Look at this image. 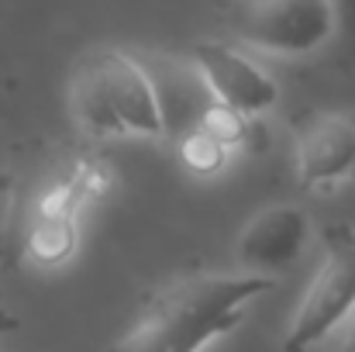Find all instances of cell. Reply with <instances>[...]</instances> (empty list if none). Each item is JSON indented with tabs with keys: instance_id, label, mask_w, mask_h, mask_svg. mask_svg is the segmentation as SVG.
<instances>
[{
	"instance_id": "6da1fadb",
	"label": "cell",
	"mask_w": 355,
	"mask_h": 352,
	"mask_svg": "<svg viewBox=\"0 0 355 352\" xmlns=\"http://www.w3.org/2000/svg\"><path fill=\"white\" fill-rule=\"evenodd\" d=\"M272 290V276L248 269H204L166 283L148 297L114 352H200L232 332L245 308Z\"/></svg>"
},
{
	"instance_id": "7a4b0ae2",
	"label": "cell",
	"mask_w": 355,
	"mask_h": 352,
	"mask_svg": "<svg viewBox=\"0 0 355 352\" xmlns=\"http://www.w3.org/2000/svg\"><path fill=\"white\" fill-rule=\"evenodd\" d=\"M69 115L80 131L94 138L166 135L145 62L121 49H94L76 62L69 80Z\"/></svg>"
},
{
	"instance_id": "3957f363",
	"label": "cell",
	"mask_w": 355,
	"mask_h": 352,
	"mask_svg": "<svg viewBox=\"0 0 355 352\" xmlns=\"http://www.w3.org/2000/svg\"><path fill=\"white\" fill-rule=\"evenodd\" d=\"M225 24L232 38L266 56L300 59L324 49L338 28L335 0H228Z\"/></svg>"
},
{
	"instance_id": "277c9868",
	"label": "cell",
	"mask_w": 355,
	"mask_h": 352,
	"mask_svg": "<svg viewBox=\"0 0 355 352\" xmlns=\"http://www.w3.org/2000/svg\"><path fill=\"white\" fill-rule=\"evenodd\" d=\"M355 311V232L335 225L324 242V259L307 283L300 308L283 335V352H307L345 325Z\"/></svg>"
},
{
	"instance_id": "5b68a950",
	"label": "cell",
	"mask_w": 355,
	"mask_h": 352,
	"mask_svg": "<svg viewBox=\"0 0 355 352\" xmlns=\"http://www.w3.org/2000/svg\"><path fill=\"white\" fill-rule=\"evenodd\" d=\"M190 62L207 83L214 104L228 108L241 117H255L269 111L279 97L272 76L232 42H197L190 49Z\"/></svg>"
},
{
	"instance_id": "8992f818",
	"label": "cell",
	"mask_w": 355,
	"mask_h": 352,
	"mask_svg": "<svg viewBox=\"0 0 355 352\" xmlns=\"http://www.w3.org/2000/svg\"><path fill=\"white\" fill-rule=\"evenodd\" d=\"M297 180L307 190H324L355 173V115L314 111L293 135Z\"/></svg>"
},
{
	"instance_id": "52a82bcc",
	"label": "cell",
	"mask_w": 355,
	"mask_h": 352,
	"mask_svg": "<svg viewBox=\"0 0 355 352\" xmlns=\"http://www.w3.org/2000/svg\"><path fill=\"white\" fill-rule=\"evenodd\" d=\"M311 242V218L297 204H272L248 218L235 238V255L248 273H283L290 269Z\"/></svg>"
},
{
	"instance_id": "ba28073f",
	"label": "cell",
	"mask_w": 355,
	"mask_h": 352,
	"mask_svg": "<svg viewBox=\"0 0 355 352\" xmlns=\"http://www.w3.org/2000/svg\"><path fill=\"white\" fill-rule=\"evenodd\" d=\"M148 69V66H145ZM155 83V97H159V111L166 135H187L200 124V117L207 115V108L214 104L207 83L200 80V73L193 69V62H176V59H159V73H152Z\"/></svg>"
},
{
	"instance_id": "9c48e42d",
	"label": "cell",
	"mask_w": 355,
	"mask_h": 352,
	"mask_svg": "<svg viewBox=\"0 0 355 352\" xmlns=\"http://www.w3.org/2000/svg\"><path fill=\"white\" fill-rule=\"evenodd\" d=\"M28 255L42 266H59L76 249V215H45L31 211L28 221Z\"/></svg>"
},
{
	"instance_id": "30bf717a",
	"label": "cell",
	"mask_w": 355,
	"mask_h": 352,
	"mask_svg": "<svg viewBox=\"0 0 355 352\" xmlns=\"http://www.w3.org/2000/svg\"><path fill=\"white\" fill-rule=\"evenodd\" d=\"M225 156H228V149H225L211 131L193 128V131L183 135V162H187L190 169H197V173H214V169L225 166Z\"/></svg>"
},
{
	"instance_id": "8fae6325",
	"label": "cell",
	"mask_w": 355,
	"mask_h": 352,
	"mask_svg": "<svg viewBox=\"0 0 355 352\" xmlns=\"http://www.w3.org/2000/svg\"><path fill=\"white\" fill-rule=\"evenodd\" d=\"M69 180L76 183V194H80V201L107 194V183H111L107 169H104V166H97V162H83V166H80V169H76Z\"/></svg>"
},
{
	"instance_id": "7c38bea8",
	"label": "cell",
	"mask_w": 355,
	"mask_h": 352,
	"mask_svg": "<svg viewBox=\"0 0 355 352\" xmlns=\"http://www.w3.org/2000/svg\"><path fill=\"white\" fill-rule=\"evenodd\" d=\"M335 352H355V311L345 318V325L338 328V346Z\"/></svg>"
}]
</instances>
